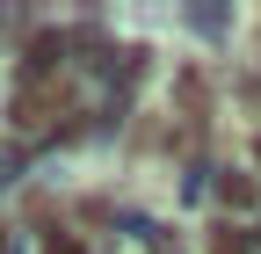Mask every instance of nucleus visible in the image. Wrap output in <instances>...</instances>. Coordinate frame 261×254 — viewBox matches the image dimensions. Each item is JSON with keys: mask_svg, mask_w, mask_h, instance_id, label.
I'll return each instance as SVG.
<instances>
[{"mask_svg": "<svg viewBox=\"0 0 261 254\" xmlns=\"http://www.w3.org/2000/svg\"><path fill=\"white\" fill-rule=\"evenodd\" d=\"M254 167H261V138H254Z\"/></svg>", "mask_w": 261, "mask_h": 254, "instance_id": "obj_5", "label": "nucleus"}, {"mask_svg": "<svg viewBox=\"0 0 261 254\" xmlns=\"http://www.w3.org/2000/svg\"><path fill=\"white\" fill-rule=\"evenodd\" d=\"M73 80H58V73H22V94H15V131H29V138H44V131H58L65 116H73Z\"/></svg>", "mask_w": 261, "mask_h": 254, "instance_id": "obj_1", "label": "nucleus"}, {"mask_svg": "<svg viewBox=\"0 0 261 254\" xmlns=\"http://www.w3.org/2000/svg\"><path fill=\"white\" fill-rule=\"evenodd\" d=\"M218 254H247V247H240V233H218Z\"/></svg>", "mask_w": 261, "mask_h": 254, "instance_id": "obj_4", "label": "nucleus"}, {"mask_svg": "<svg viewBox=\"0 0 261 254\" xmlns=\"http://www.w3.org/2000/svg\"><path fill=\"white\" fill-rule=\"evenodd\" d=\"M44 254H87V247H80L73 233H51V240H44Z\"/></svg>", "mask_w": 261, "mask_h": 254, "instance_id": "obj_3", "label": "nucleus"}, {"mask_svg": "<svg viewBox=\"0 0 261 254\" xmlns=\"http://www.w3.org/2000/svg\"><path fill=\"white\" fill-rule=\"evenodd\" d=\"M225 204H254V182L247 174H225Z\"/></svg>", "mask_w": 261, "mask_h": 254, "instance_id": "obj_2", "label": "nucleus"}]
</instances>
